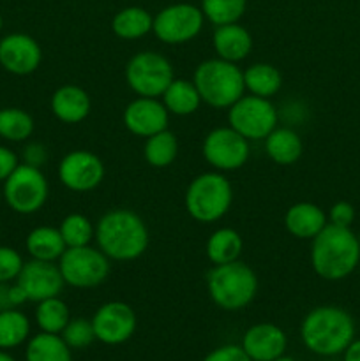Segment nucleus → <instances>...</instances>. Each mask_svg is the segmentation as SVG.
<instances>
[{"instance_id": "nucleus-23", "label": "nucleus", "mask_w": 360, "mask_h": 361, "mask_svg": "<svg viewBox=\"0 0 360 361\" xmlns=\"http://www.w3.org/2000/svg\"><path fill=\"white\" fill-rule=\"evenodd\" d=\"M154 16L145 7L127 6L112 18V32L122 41H138L152 32Z\"/></svg>"}, {"instance_id": "nucleus-11", "label": "nucleus", "mask_w": 360, "mask_h": 361, "mask_svg": "<svg viewBox=\"0 0 360 361\" xmlns=\"http://www.w3.org/2000/svg\"><path fill=\"white\" fill-rule=\"evenodd\" d=\"M205 16L200 6L176 2L162 7L154 16L152 34L168 46H180L194 41L205 27Z\"/></svg>"}, {"instance_id": "nucleus-45", "label": "nucleus", "mask_w": 360, "mask_h": 361, "mask_svg": "<svg viewBox=\"0 0 360 361\" xmlns=\"http://www.w3.org/2000/svg\"><path fill=\"white\" fill-rule=\"evenodd\" d=\"M2 27H4V18L2 14H0V30H2Z\"/></svg>"}, {"instance_id": "nucleus-42", "label": "nucleus", "mask_w": 360, "mask_h": 361, "mask_svg": "<svg viewBox=\"0 0 360 361\" xmlns=\"http://www.w3.org/2000/svg\"><path fill=\"white\" fill-rule=\"evenodd\" d=\"M9 289H11V282H0V310L14 309L13 303H11Z\"/></svg>"}, {"instance_id": "nucleus-41", "label": "nucleus", "mask_w": 360, "mask_h": 361, "mask_svg": "<svg viewBox=\"0 0 360 361\" xmlns=\"http://www.w3.org/2000/svg\"><path fill=\"white\" fill-rule=\"evenodd\" d=\"M342 361H360V338H355L342 353Z\"/></svg>"}, {"instance_id": "nucleus-37", "label": "nucleus", "mask_w": 360, "mask_h": 361, "mask_svg": "<svg viewBox=\"0 0 360 361\" xmlns=\"http://www.w3.org/2000/svg\"><path fill=\"white\" fill-rule=\"evenodd\" d=\"M356 212L349 201H335L330 208H328V224L339 226V228H352L355 222Z\"/></svg>"}, {"instance_id": "nucleus-34", "label": "nucleus", "mask_w": 360, "mask_h": 361, "mask_svg": "<svg viewBox=\"0 0 360 361\" xmlns=\"http://www.w3.org/2000/svg\"><path fill=\"white\" fill-rule=\"evenodd\" d=\"M201 13L214 27L239 23L247 9V0H201Z\"/></svg>"}, {"instance_id": "nucleus-31", "label": "nucleus", "mask_w": 360, "mask_h": 361, "mask_svg": "<svg viewBox=\"0 0 360 361\" xmlns=\"http://www.w3.org/2000/svg\"><path fill=\"white\" fill-rule=\"evenodd\" d=\"M35 122L30 113L21 108L0 109V137L11 143H23L34 134Z\"/></svg>"}, {"instance_id": "nucleus-8", "label": "nucleus", "mask_w": 360, "mask_h": 361, "mask_svg": "<svg viewBox=\"0 0 360 361\" xmlns=\"http://www.w3.org/2000/svg\"><path fill=\"white\" fill-rule=\"evenodd\" d=\"M124 76L136 95L161 99L169 83L175 80V71L162 53L145 49L131 56Z\"/></svg>"}, {"instance_id": "nucleus-18", "label": "nucleus", "mask_w": 360, "mask_h": 361, "mask_svg": "<svg viewBox=\"0 0 360 361\" xmlns=\"http://www.w3.org/2000/svg\"><path fill=\"white\" fill-rule=\"evenodd\" d=\"M242 349L253 361H274L288 348L284 330L274 323H256L242 335Z\"/></svg>"}, {"instance_id": "nucleus-20", "label": "nucleus", "mask_w": 360, "mask_h": 361, "mask_svg": "<svg viewBox=\"0 0 360 361\" xmlns=\"http://www.w3.org/2000/svg\"><path fill=\"white\" fill-rule=\"evenodd\" d=\"M212 46H214L215 56L226 62L239 63L253 51V35L240 23L221 25V27H215Z\"/></svg>"}, {"instance_id": "nucleus-4", "label": "nucleus", "mask_w": 360, "mask_h": 361, "mask_svg": "<svg viewBox=\"0 0 360 361\" xmlns=\"http://www.w3.org/2000/svg\"><path fill=\"white\" fill-rule=\"evenodd\" d=\"M212 303L226 312H236L254 302L258 295V275L244 261L212 267L205 277Z\"/></svg>"}, {"instance_id": "nucleus-5", "label": "nucleus", "mask_w": 360, "mask_h": 361, "mask_svg": "<svg viewBox=\"0 0 360 361\" xmlns=\"http://www.w3.org/2000/svg\"><path fill=\"white\" fill-rule=\"evenodd\" d=\"M186 212L200 224L221 221L233 204V185L221 171H205L194 176L184 196Z\"/></svg>"}, {"instance_id": "nucleus-10", "label": "nucleus", "mask_w": 360, "mask_h": 361, "mask_svg": "<svg viewBox=\"0 0 360 361\" xmlns=\"http://www.w3.org/2000/svg\"><path fill=\"white\" fill-rule=\"evenodd\" d=\"M228 126L247 141H263L279 126V109L270 99L244 94L228 108Z\"/></svg>"}, {"instance_id": "nucleus-43", "label": "nucleus", "mask_w": 360, "mask_h": 361, "mask_svg": "<svg viewBox=\"0 0 360 361\" xmlns=\"http://www.w3.org/2000/svg\"><path fill=\"white\" fill-rule=\"evenodd\" d=\"M0 361H16V360H14L13 356H11L7 351H4V349H0Z\"/></svg>"}, {"instance_id": "nucleus-19", "label": "nucleus", "mask_w": 360, "mask_h": 361, "mask_svg": "<svg viewBox=\"0 0 360 361\" xmlns=\"http://www.w3.org/2000/svg\"><path fill=\"white\" fill-rule=\"evenodd\" d=\"M49 109L59 122L76 126L87 120L92 111V99L80 85L67 83L56 88L49 99Z\"/></svg>"}, {"instance_id": "nucleus-47", "label": "nucleus", "mask_w": 360, "mask_h": 361, "mask_svg": "<svg viewBox=\"0 0 360 361\" xmlns=\"http://www.w3.org/2000/svg\"><path fill=\"white\" fill-rule=\"evenodd\" d=\"M356 240H359V247H360V231L356 233Z\"/></svg>"}, {"instance_id": "nucleus-21", "label": "nucleus", "mask_w": 360, "mask_h": 361, "mask_svg": "<svg viewBox=\"0 0 360 361\" xmlns=\"http://www.w3.org/2000/svg\"><path fill=\"white\" fill-rule=\"evenodd\" d=\"M328 224L323 208L311 201H299L284 214V228L293 238L313 240Z\"/></svg>"}, {"instance_id": "nucleus-30", "label": "nucleus", "mask_w": 360, "mask_h": 361, "mask_svg": "<svg viewBox=\"0 0 360 361\" xmlns=\"http://www.w3.org/2000/svg\"><path fill=\"white\" fill-rule=\"evenodd\" d=\"M30 337V321L21 310H0V349H14Z\"/></svg>"}, {"instance_id": "nucleus-46", "label": "nucleus", "mask_w": 360, "mask_h": 361, "mask_svg": "<svg viewBox=\"0 0 360 361\" xmlns=\"http://www.w3.org/2000/svg\"><path fill=\"white\" fill-rule=\"evenodd\" d=\"M2 200H4V192H2V189H0V203H2Z\"/></svg>"}, {"instance_id": "nucleus-29", "label": "nucleus", "mask_w": 360, "mask_h": 361, "mask_svg": "<svg viewBox=\"0 0 360 361\" xmlns=\"http://www.w3.org/2000/svg\"><path fill=\"white\" fill-rule=\"evenodd\" d=\"M25 361H73V355L60 335L41 331L28 338Z\"/></svg>"}, {"instance_id": "nucleus-13", "label": "nucleus", "mask_w": 360, "mask_h": 361, "mask_svg": "<svg viewBox=\"0 0 360 361\" xmlns=\"http://www.w3.org/2000/svg\"><path fill=\"white\" fill-rule=\"evenodd\" d=\"M60 183L71 192H90L97 189L106 176L104 162L90 150H71L64 155L56 168Z\"/></svg>"}, {"instance_id": "nucleus-17", "label": "nucleus", "mask_w": 360, "mask_h": 361, "mask_svg": "<svg viewBox=\"0 0 360 361\" xmlns=\"http://www.w3.org/2000/svg\"><path fill=\"white\" fill-rule=\"evenodd\" d=\"M122 122L133 136L147 140V137L168 129L169 113L161 99L138 95L124 108Z\"/></svg>"}, {"instance_id": "nucleus-38", "label": "nucleus", "mask_w": 360, "mask_h": 361, "mask_svg": "<svg viewBox=\"0 0 360 361\" xmlns=\"http://www.w3.org/2000/svg\"><path fill=\"white\" fill-rule=\"evenodd\" d=\"M201 361H253L246 355L242 345L224 344L208 353Z\"/></svg>"}, {"instance_id": "nucleus-35", "label": "nucleus", "mask_w": 360, "mask_h": 361, "mask_svg": "<svg viewBox=\"0 0 360 361\" xmlns=\"http://www.w3.org/2000/svg\"><path fill=\"white\" fill-rule=\"evenodd\" d=\"M60 337L64 338L67 345L71 349H85L95 341L94 326H92L90 319H85V317H74L67 323V326L64 328Z\"/></svg>"}, {"instance_id": "nucleus-22", "label": "nucleus", "mask_w": 360, "mask_h": 361, "mask_svg": "<svg viewBox=\"0 0 360 361\" xmlns=\"http://www.w3.org/2000/svg\"><path fill=\"white\" fill-rule=\"evenodd\" d=\"M265 154L274 164L292 166L302 157L304 141L300 134L289 126H277L263 140Z\"/></svg>"}, {"instance_id": "nucleus-9", "label": "nucleus", "mask_w": 360, "mask_h": 361, "mask_svg": "<svg viewBox=\"0 0 360 361\" xmlns=\"http://www.w3.org/2000/svg\"><path fill=\"white\" fill-rule=\"evenodd\" d=\"M4 201L20 215H32L42 210L49 196V183L39 168L20 162L4 182Z\"/></svg>"}, {"instance_id": "nucleus-27", "label": "nucleus", "mask_w": 360, "mask_h": 361, "mask_svg": "<svg viewBox=\"0 0 360 361\" xmlns=\"http://www.w3.org/2000/svg\"><path fill=\"white\" fill-rule=\"evenodd\" d=\"M244 87L251 95L263 99H272L279 94L282 87V74L272 63L256 62L251 63L244 71Z\"/></svg>"}, {"instance_id": "nucleus-6", "label": "nucleus", "mask_w": 360, "mask_h": 361, "mask_svg": "<svg viewBox=\"0 0 360 361\" xmlns=\"http://www.w3.org/2000/svg\"><path fill=\"white\" fill-rule=\"evenodd\" d=\"M193 83L201 102L214 109H228L244 94V71L236 63L219 59H207L198 63Z\"/></svg>"}, {"instance_id": "nucleus-1", "label": "nucleus", "mask_w": 360, "mask_h": 361, "mask_svg": "<svg viewBox=\"0 0 360 361\" xmlns=\"http://www.w3.org/2000/svg\"><path fill=\"white\" fill-rule=\"evenodd\" d=\"M95 243L112 261H134L147 252L150 231L147 222L129 208H113L95 224Z\"/></svg>"}, {"instance_id": "nucleus-25", "label": "nucleus", "mask_w": 360, "mask_h": 361, "mask_svg": "<svg viewBox=\"0 0 360 361\" xmlns=\"http://www.w3.org/2000/svg\"><path fill=\"white\" fill-rule=\"evenodd\" d=\"M244 250V240L236 229L233 228H219L212 233L205 243V254L210 261L212 267L217 264L232 263L240 259V254Z\"/></svg>"}, {"instance_id": "nucleus-40", "label": "nucleus", "mask_w": 360, "mask_h": 361, "mask_svg": "<svg viewBox=\"0 0 360 361\" xmlns=\"http://www.w3.org/2000/svg\"><path fill=\"white\" fill-rule=\"evenodd\" d=\"M20 166V159L11 148L0 145V182H6L11 173Z\"/></svg>"}, {"instance_id": "nucleus-26", "label": "nucleus", "mask_w": 360, "mask_h": 361, "mask_svg": "<svg viewBox=\"0 0 360 361\" xmlns=\"http://www.w3.org/2000/svg\"><path fill=\"white\" fill-rule=\"evenodd\" d=\"M161 101L164 108L168 109L169 115L175 116L193 115L203 104L193 80H184V78H175L169 83L164 94L161 95Z\"/></svg>"}, {"instance_id": "nucleus-36", "label": "nucleus", "mask_w": 360, "mask_h": 361, "mask_svg": "<svg viewBox=\"0 0 360 361\" xmlns=\"http://www.w3.org/2000/svg\"><path fill=\"white\" fill-rule=\"evenodd\" d=\"M25 261L16 249L0 245V282H14L23 268Z\"/></svg>"}, {"instance_id": "nucleus-3", "label": "nucleus", "mask_w": 360, "mask_h": 361, "mask_svg": "<svg viewBox=\"0 0 360 361\" xmlns=\"http://www.w3.org/2000/svg\"><path fill=\"white\" fill-rule=\"evenodd\" d=\"M355 321L352 314L337 305L311 309L300 323V338L307 351L318 356H339L355 341Z\"/></svg>"}, {"instance_id": "nucleus-28", "label": "nucleus", "mask_w": 360, "mask_h": 361, "mask_svg": "<svg viewBox=\"0 0 360 361\" xmlns=\"http://www.w3.org/2000/svg\"><path fill=\"white\" fill-rule=\"evenodd\" d=\"M179 150L180 145L176 134L173 130L164 129L145 140L143 159L150 168L164 169L176 161Z\"/></svg>"}, {"instance_id": "nucleus-14", "label": "nucleus", "mask_w": 360, "mask_h": 361, "mask_svg": "<svg viewBox=\"0 0 360 361\" xmlns=\"http://www.w3.org/2000/svg\"><path fill=\"white\" fill-rule=\"evenodd\" d=\"M95 341L106 345L126 344L138 328V316L126 302H106L92 316Z\"/></svg>"}, {"instance_id": "nucleus-44", "label": "nucleus", "mask_w": 360, "mask_h": 361, "mask_svg": "<svg viewBox=\"0 0 360 361\" xmlns=\"http://www.w3.org/2000/svg\"><path fill=\"white\" fill-rule=\"evenodd\" d=\"M274 361H296V360L292 358V356H284V355H282V356H279V358H275Z\"/></svg>"}, {"instance_id": "nucleus-15", "label": "nucleus", "mask_w": 360, "mask_h": 361, "mask_svg": "<svg viewBox=\"0 0 360 361\" xmlns=\"http://www.w3.org/2000/svg\"><path fill=\"white\" fill-rule=\"evenodd\" d=\"M42 62V49L32 35L13 32L0 39V66L14 76L35 73Z\"/></svg>"}, {"instance_id": "nucleus-32", "label": "nucleus", "mask_w": 360, "mask_h": 361, "mask_svg": "<svg viewBox=\"0 0 360 361\" xmlns=\"http://www.w3.org/2000/svg\"><path fill=\"white\" fill-rule=\"evenodd\" d=\"M69 321V307L60 296L42 300L35 307V323H37L39 330L44 331V334L60 335Z\"/></svg>"}, {"instance_id": "nucleus-24", "label": "nucleus", "mask_w": 360, "mask_h": 361, "mask_svg": "<svg viewBox=\"0 0 360 361\" xmlns=\"http://www.w3.org/2000/svg\"><path fill=\"white\" fill-rule=\"evenodd\" d=\"M25 249L32 259L55 263L66 252L67 245L60 235L59 228L53 226H37L25 238Z\"/></svg>"}, {"instance_id": "nucleus-33", "label": "nucleus", "mask_w": 360, "mask_h": 361, "mask_svg": "<svg viewBox=\"0 0 360 361\" xmlns=\"http://www.w3.org/2000/svg\"><path fill=\"white\" fill-rule=\"evenodd\" d=\"M59 231L67 249L90 245L95 240V224L83 214H69L62 219Z\"/></svg>"}, {"instance_id": "nucleus-39", "label": "nucleus", "mask_w": 360, "mask_h": 361, "mask_svg": "<svg viewBox=\"0 0 360 361\" xmlns=\"http://www.w3.org/2000/svg\"><path fill=\"white\" fill-rule=\"evenodd\" d=\"M21 159H23V164L41 169L48 162V148L39 141H30V143L25 145Z\"/></svg>"}, {"instance_id": "nucleus-7", "label": "nucleus", "mask_w": 360, "mask_h": 361, "mask_svg": "<svg viewBox=\"0 0 360 361\" xmlns=\"http://www.w3.org/2000/svg\"><path fill=\"white\" fill-rule=\"evenodd\" d=\"M59 268L67 286L74 289H94L108 281L112 259L99 247H73L60 256Z\"/></svg>"}, {"instance_id": "nucleus-16", "label": "nucleus", "mask_w": 360, "mask_h": 361, "mask_svg": "<svg viewBox=\"0 0 360 361\" xmlns=\"http://www.w3.org/2000/svg\"><path fill=\"white\" fill-rule=\"evenodd\" d=\"M16 282L25 291L28 302L35 303L60 296L64 291V286H66L59 264L39 259L27 261L21 268Z\"/></svg>"}, {"instance_id": "nucleus-2", "label": "nucleus", "mask_w": 360, "mask_h": 361, "mask_svg": "<svg viewBox=\"0 0 360 361\" xmlns=\"http://www.w3.org/2000/svg\"><path fill=\"white\" fill-rule=\"evenodd\" d=\"M314 274L328 282L348 279L360 264V247L352 228L327 224L313 240L309 252Z\"/></svg>"}, {"instance_id": "nucleus-12", "label": "nucleus", "mask_w": 360, "mask_h": 361, "mask_svg": "<svg viewBox=\"0 0 360 361\" xmlns=\"http://www.w3.org/2000/svg\"><path fill=\"white\" fill-rule=\"evenodd\" d=\"M201 155L212 169L221 173L244 168L251 157V141L229 126L215 127L201 143Z\"/></svg>"}]
</instances>
